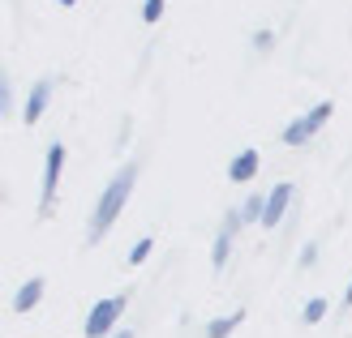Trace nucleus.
Wrapping results in <instances>:
<instances>
[{"label": "nucleus", "instance_id": "ddd939ff", "mask_svg": "<svg viewBox=\"0 0 352 338\" xmlns=\"http://www.w3.org/2000/svg\"><path fill=\"white\" fill-rule=\"evenodd\" d=\"M327 309H331V304H327L322 295H309L305 304H301V322H305V326H318L322 317H327Z\"/></svg>", "mask_w": 352, "mask_h": 338}, {"label": "nucleus", "instance_id": "7ed1b4c3", "mask_svg": "<svg viewBox=\"0 0 352 338\" xmlns=\"http://www.w3.org/2000/svg\"><path fill=\"white\" fill-rule=\"evenodd\" d=\"M65 141H52L43 150V193H39V215L52 219V210H56V193H60V180H65Z\"/></svg>", "mask_w": 352, "mask_h": 338}, {"label": "nucleus", "instance_id": "423d86ee", "mask_svg": "<svg viewBox=\"0 0 352 338\" xmlns=\"http://www.w3.org/2000/svg\"><path fill=\"white\" fill-rule=\"evenodd\" d=\"M258 171H262V154L254 146H245V150H236L232 158H228V180L232 184H250Z\"/></svg>", "mask_w": 352, "mask_h": 338}, {"label": "nucleus", "instance_id": "4468645a", "mask_svg": "<svg viewBox=\"0 0 352 338\" xmlns=\"http://www.w3.org/2000/svg\"><path fill=\"white\" fill-rule=\"evenodd\" d=\"M164 9H168V0H142V22L146 26H160L164 22Z\"/></svg>", "mask_w": 352, "mask_h": 338}, {"label": "nucleus", "instance_id": "a211bd4d", "mask_svg": "<svg viewBox=\"0 0 352 338\" xmlns=\"http://www.w3.org/2000/svg\"><path fill=\"white\" fill-rule=\"evenodd\" d=\"M344 304L352 309V278H348V287H344Z\"/></svg>", "mask_w": 352, "mask_h": 338}, {"label": "nucleus", "instance_id": "dca6fc26", "mask_svg": "<svg viewBox=\"0 0 352 338\" xmlns=\"http://www.w3.org/2000/svg\"><path fill=\"white\" fill-rule=\"evenodd\" d=\"M275 47V30H254V51H271Z\"/></svg>", "mask_w": 352, "mask_h": 338}, {"label": "nucleus", "instance_id": "f3484780", "mask_svg": "<svg viewBox=\"0 0 352 338\" xmlns=\"http://www.w3.org/2000/svg\"><path fill=\"white\" fill-rule=\"evenodd\" d=\"M0 112H13V82H0Z\"/></svg>", "mask_w": 352, "mask_h": 338}, {"label": "nucleus", "instance_id": "6e6552de", "mask_svg": "<svg viewBox=\"0 0 352 338\" xmlns=\"http://www.w3.org/2000/svg\"><path fill=\"white\" fill-rule=\"evenodd\" d=\"M43 291H47V282L34 274V278H26L22 287L13 291V313H34L39 309V300H43Z\"/></svg>", "mask_w": 352, "mask_h": 338}, {"label": "nucleus", "instance_id": "aec40b11", "mask_svg": "<svg viewBox=\"0 0 352 338\" xmlns=\"http://www.w3.org/2000/svg\"><path fill=\"white\" fill-rule=\"evenodd\" d=\"M56 5H65V9H74V5H78V0H56Z\"/></svg>", "mask_w": 352, "mask_h": 338}, {"label": "nucleus", "instance_id": "20e7f679", "mask_svg": "<svg viewBox=\"0 0 352 338\" xmlns=\"http://www.w3.org/2000/svg\"><path fill=\"white\" fill-rule=\"evenodd\" d=\"M120 317H125V295H103L91 304V313H86V338H112Z\"/></svg>", "mask_w": 352, "mask_h": 338}, {"label": "nucleus", "instance_id": "9d476101", "mask_svg": "<svg viewBox=\"0 0 352 338\" xmlns=\"http://www.w3.org/2000/svg\"><path fill=\"white\" fill-rule=\"evenodd\" d=\"M241 322H245L241 309L236 313H223V317H210V322H206V338H232L241 330Z\"/></svg>", "mask_w": 352, "mask_h": 338}, {"label": "nucleus", "instance_id": "f8f14e48", "mask_svg": "<svg viewBox=\"0 0 352 338\" xmlns=\"http://www.w3.org/2000/svg\"><path fill=\"white\" fill-rule=\"evenodd\" d=\"M151 253H155V240H151V236H142V240H133V244H129L125 261H129L133 270H138V265H146V261H151Z\"/></svg>", "mask_w": 352, "mask_h": 338}, {"label": "nucleus", "instance_id": "0eeeda50", "mask_svg": "<svg viewBox=\"0 0 352 338\" xmlns=\"http://www.w3.org/2000/svg\"><path fill=\"white\" fill-rule=\"evenodd\" d=\"M47 103H52V82H47V77H39V82L30 86L26 103H22V124H39V120H43V112H47Z\"/></svg>", "mask_w": 352, "mask_h": 338}, {"label": "nucleus", "instance_id": "9b49d317", "mask_svg": "<svg viewBox=\"0 0 352 338\" xmlns=\"http://www.w3.org/2000/svg\"><path fill=\"white\" fill-rule=\"evenodd\" d=\"M236 210H241V223H245V227H254V223L262 227V215H267V193H250V197H245Z\"/></svg>", "mask_w": 352, "mask_h": 338}, {"label": "nucleus", "instance_id": "6ab92c4d", "mask_svg": "<svg viewBox=\"0 0 352 338\" xmlns=\"http://www.w3.org/2000/svg\"><path fill=\"white\" fill-rule=\"evenodd\" d=\"M112 338H133V330H116V334H112Z\"/></svg>", "mask_w": 352, "mask_h": 338}, {"label": "nucleus", "instance_id": "2eb2a0df", "mask_svg": "<svg viewBox=\"0 0 352 338\" xmlns=\"http://www.w3.org/2000/svg\"><path fill=\"white\" fill-rule=\"evenodd\" d=\"M318 257H322V244H318V240H309V244L301 248V257H296V261H301L305 270H309V265H318Z\"/></svg>", "mask_w": 352, "mask_h": 338}, {"label": "nucleus", "instance_id": "f03ea898", "mask_svg": "<svg viewBox=\"0 0 352 338\" xmlns=\"http://www.w3.org/2000/svg\"><path fill=\"white\" fill-rule=\"evenodd\" d=\"M331 116H336V108H331V103L322 99V103H309V108L301 112V116H292L288 124H284V133H279V141H284V146H309L314 137H318L327 124H331Z\"/></svg>", "mask_w": 352, "mask_h": 338}, {"label": "nucleus", "instance_id": "f257e3e1", "mask_svg": "<svg viewBox=\"0 0 352 338\" xmlns=\"http://www.w3.org/2000/svg\"><path fill=\"white\" fill-rule=\"evenodd\" d=\"M133 184H138V163H125L108 184H103L99 202H95V210H91V223H86V244H99V240L116 227V219L125 215V206H129V197H133Z\"/></svg>", "mask_w": 352, "mask_h": 338}, {"label": "nucleus", "instance_id": "1a4fd4ad", "mask_svg": "<svg viewBox=\"0 0 352 338\" xmlns=\"http://www.w3.org/2000/svg\"><path fill=\"white\" fill-rule=\"evenodd\" d=\"M232 248H236V231L219 227V231H215V240H210V265H215V270H223V265L232 261Z\"/></svg>", "mask_w": 352, "mask_h": 338}, {"label": "nucleus", "instance_id": "39448f33", "mask_svg": "<svg viewBox=\"0 0 352 338\" xmlns=\"http://www.w3.org/2000/svg\"><path fill=\"white\" fill-rule=\"evenodd\" d=\"M292 197H296V189L288 184V180H279L271 193H267V215H262V227H279V223H284L288 219V210H292Z\"/></svg>", "mask_w": 352, "mask_h": 338}]
</instances>
